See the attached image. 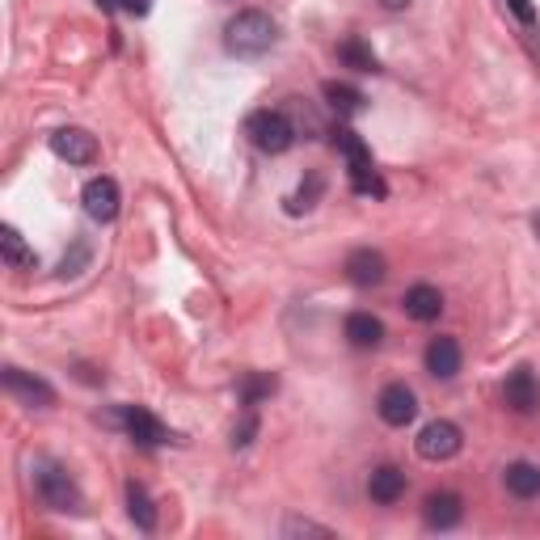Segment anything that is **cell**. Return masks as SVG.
Here are the masks:
<instances>
[{
    "label": "cell",
    "mask_w": 540,
    "mask_h": 540,
    "mask_svg": "<svg viewBox=\"0 0 540 540\" xmlns=\"http://www.w3.org/2000/svg\"><path fill=\"white\" fill-rule=\"evenodd\" d=\"M275 389H279V380H275V376H249V380H245V389H241V401H245V405H258L262 397H270Z\"/></svg>",
    "instance_id": "24"
},
{
    "label": "cell",
    "mask_w": 540,
    "mask_h": 540,
    "mask_svg": "<svg viewBox=\"0 0 540 540\" xmlns=\"http://www.w3.org/2000/svg\"><path fill=\"white\" fill-rule=\"evenodd\" d=\"M503 397H507V405L515 414H532L540 405V384H536V376L528 368H515L507 376V384H503Z\"/></svg>",
    "instance_id": "10"
},
{
    "label": "cell",
    "mask_w": 540,
    "mask_h": 540,
    "mask_svg": "<svg viewBox=\"0 0 540 540\" xmlns=\"http://www.w3.org/2000/svg\"><path fill=\"white\" fill-rule=\"evenodd\" d=\"M427 372L439 380H452L460 372V342L456 338H431L427 342Z\"/></svg>",
    "instance_id": "15"
},
{
    "label": "cell",
    "mask_w": 540,
    "mask_h": 540,
    "mask_svg": "<svg viewBox=\"0 0 540 540\" xmlns=\"http://www.w3.org/2000/svg\"><path fill=\"white\" fill-rule=\"evenodd\" d=\"M5 389L13 397H22L26 405H51L55 401V389L47 380H38V376H26L22 368H5Z\"/></svg>",
    "instance_id": "12"
},
{
    "label": "cell",
    "mask_w": 540,
    "mask_h": 540,
    "mask_svg": "<svg viewBox=\"0 0 540 540\" xmlns=\"http://www.w3.org/2000/svg\"><path fill=\"white\" fill-rule=\"evenodd\" d=\"M245 135L258 152H266V157H283V152L296 144V123L287 119L283 110H254L245 123Z\"/></svg>",
    "instance_id": "3"
},
{
    "label": "cell",
    "mask_w": 540,
    "mask_h": 540,
    "mask_svg": "<svg viewBox=\"0 0 540 540\" xmlns=\"http://www.w3.org/2000/svg\"><path fill=\"white\" fill-rule=\"evenodd\" d=\"M321 190H325V182L317 178V173H308V186H300V195H292V199H287V211H292V216H300V211H308V207L317 203V195H321Z\"/></svg>",
    "instance_id": "23"
},
{
    "label": "cell",
    "mask_w": 540,
    "mask_h": 540,
    "mask_svg": "<svg viewBox=\"0 0 540 540\" xmlns=\"http://www.w3.org/2000/svg\"><path fill=\"white\" fill-rule=\"evenodd\" d=\"M275 38H279V26L270 22L262 9H245L224 26V47L233 51L237 60H258V55L275 47Z\"/></svg>",
    "instance_id": "1"
},
{
    "label": "cell",
    "mask_w": 540,
    "mask_h": 540,
    "mask_svg": "<svg viewBox=\"0 0 540 540\" xmlns=\"http://www.w3.org/2000/svg\"><path fill=\"white\" fill-rule=\"evenodd\" d=\"M287 536H330V528H321V524H308V519H287Z\"/></svg>",
    "instance_id": "26"
},
{
    "label": "cell",
    "mask_w": 540,
    "mask_h": 540,
    "mask_svg": "<svg viewBox=\"0 0 540 540\" xmlns=\"http://www.w3.org/2000/svg\"><path fill=\"white\" fill-rule=\"evenodd\" d=\"M106 13H127V17H144L152 9V0H98Z\"/></svg>",
    "instance_id": "25"
},
{
    "label": "cell",
    "mask_w": 540,
    "mask_h": 540,
    "mask_svg": "<svg viewBox=\"0 0 540 540\" xmlns=\"http://www.w3.org/2000/svg\"><path fill=\"white\" fill-rule=\"evenodd\" d=\"M507 5H511V13L519 17V22H524V26H532L536 22V9H532V0H507Z\"/></svg>",
    "instance_id": "28"
},
{
    "label": "cell",
    "mask_w": 540,
    "mask_h": 540,
    "mask_svg": "<svg viewBox=\"0 0 540 540\" xmlns=\"http://www.w3.org/2000/svg\"><path fill=\"white\" fill-rule=\"evenodd\" d=\"M401 308H405V317H414V321H435L443 313V296L431 283H414L410 292H405Z\"/></svg>",
    "instance_id": "14"
},
{
    "label": "cell",
    "mask_w": 540,
    "mask_h": 540,
    "mask_svg": "<svg viewBox=\"0 0 540 540\" xmlns=\"http://www.w3.org/2000/svg\"><path fill=\"white\" fill-rule=\"evenodd\" d=\"M380 5H384V9H405L410 0H380Z\"/></svg>",
    "instance_id": "29"
},
{
    "label": "cell",
    "mask_w": 540,
    "mask_h": 540,
    "mask_svg": "<svg viewBox=\"0 0 540 540\" xmlns=\"http://www.w3.org/2000/svg\"><path fill=\"white\" fill-rule=\"evenodd\" d=\"M334 148L346 157V173H351V190H355V195L384 199V182H380V173L372 165L368 144H363L351 127H334Z\"/></svg>",
    "instance_id": "2"
},
{
    "label": "cell",
    "mask_w": 540,
    "mask_h": 540,
    "mask_svg": "<svg viewBox=\"0 0 540 540\" xmlns=\"http://www.w3.org/2000/svg\"><path fill=\"white\" fill-rule=\"evenodd\" d=\"M422 519H427L431 528L448 532L465 519V503H460V494H431L427 503H422Z\"/></svg>",
    "instance_id": "11"
},
{
    "label": "cell",
    "mask_w": 540,
    "mask_h": 540,
    "mask_svg": "<svg viewBox=\"0 0 540 540\" xmlns=\"http://www.w3.org/2000/svg\"><path fill=\"white\" fill-rule=\"evenodd\" d=\"M368 494H372V503L393 507L397 498L405 494V473H401L397 465H380V469L368 477Z\"/></svg>",
    "instance_id": "16"
},
{
    "label": "cell",
    "mask_w": 540,
    "mask_h": 540,
    "mask_svg": "<svg viewBox=\"0 0 540 540\" xmlns=\"http://www.w3.org/2000/svg\"><path fill=\"white\" fill-rule=\"evenodd\" d=\"M34 490L51 511H81V490H76L68 469L55 465V460H38L34 465Z\"/></svg>",
    "instance_id": "4"
},
{
    "label": "cell",
    "mask_w": 540,
    "mask_h": 540,
    "mask_svg": "<svg viewBox=\"0 0 540 540\" xmlns=\"http://www.w3.org/2000/svg\"><path fill=\"white\" fill-rule=\"evenodd\" d=\"M51 152L60 161H68V165H93L98 161V140H93L89 131H81V127H60L51 135Z\"/></svg>",
    "instance_id": "7"
},
{
    "label": "cell",
    "mask_w": 540,
    "mask_h": 540,
    "mask_svg": "<svg viewBox=\"0 0 540 540\" xmlns=\"http://www.w3.org/2000/svg\"><path fill=\"white\" fill-rule=\"evenodd\" d=\"M376 410L389 427H410V422L418 418V397H414V389H405V384H389V389L380 393Z\"/></svg>",
    "instance_id": "9"
},
{
    "label": "cell",
    "mask_w": 540,
    "mask_h": 540,
    "mask_svg": "<svg viewBox=\"0 0 540 540\" xmlns=\"http://www.w3.org/2000/svg\"><path fill=\"white\" fill-rule=\"evenodd\" d=\"M127 515H131V524L140 532L157 528V507H152V498H148V490L140 486V481H127Z\"/></svg>",
    "instance_id": "18"
},
{
    "label": "cell",
    "mask_w": 540,
    "mask_h": 540,
    "mask_svg": "<svg viewBox=\"0 0 540 540\" xmlns=\"http://www.w3.org/2000/svg\"><path fill=\"white\" fill-rule=\"evenodd\" d=\"M254 431H258V418L249 414V418L241 422V427L233 431V448H249V439H254Z\"/></svg>",
    "instance_id": "27"
},
{
    "label": "cell",
    "mask_w": 540,
    "mask_h": 540,
    "mask_svg": "<svg viewBox=\"0 0 540 540\" xmlns=\"http://www.w3.org/2000/svg\"><path fill=\"white\" fill-rule=\"evenodd\" d=\"M503 481H507V490L515 498H536L540 494V469L528 465V460H515V465H507Z\"/></svg>",
    "instance_id": "19"
},
{
    "label": "cell",
    "mask_w": 540,
    "mask_h": 540,
    "mask_svg": "<svg viewBox=\"0 0 540 540\" xmlns=\"http://www.w3.org/2000/svg\"><path fill=\"white\" fill-rule=\"evenodd\" d=\"M338 60L346 68H355V72H380V60L372 55V47H363L359 38H346V43L338 47Z\"/></svg>",
    "instance_id": "22"
},
{
    "label": "cell",
    "mask_w": 540,
    "mask_h": 540,
    "mask_svg": "<svg viewBox=\"0 0 540 540\" xmlns=\"http://www.w3.org/2000/svg\"><path fill=\"white\" fill-rule=\"evenodd\" d=\"M346 338H351V346H359V351H372V346L384 342V321L372 313H351L346 317Z\"/></svg>",
    "instance_id": "17"
},
{
    "label": "cell",
    "mask_w": 540,
    "mask_h": 540,
    "mask_svg": "<svg viewBox=\"0 0 540 540\" xmlns=\"http://www.w3.org/2000/svg\"><path fill=\"white\" fill-rule=\"evenodd\" d=\"M0 254H5V266H13V270H30L34 266V249L22 241V233H17L13 224L0 228Z\"/></svg>",
    "instance_id": "20"
},
{
    "label": "cell",
    "mask_w": 540,
    "mask_h": 540,
    "mask_svg": "<svg viewBox=\"0 0 540 540\" xmlns=\"http://www.w3.org/2000/svg\"><path fill=\"white\" fill-rule=\"evenodd\" d=\"M81 203H85V211H89V216L98 220V224H110L114 216H119V203H123L119 182H114V178H89Z\"/></svg>",
    "instance_id": "8"
},
{
    "label": "cell",
    "mask_w": 540,
    "mask_h": 540,
    "mask_svg": "<svg viewBox=\"0 0 540 540\" xmlns=\"http://www.w3.org/2000/svg\"><path fill=\"white\" fill-rule=\"evenodd\" d=\"M536 233H540V216H536Z\"/></svg>",
    "instance_id": "30"
},
{
    "label": "cell",
    "mask_w": 540,
    "mask_h": 540,
    "mask_svg": "<svg viewBox=\"0 0 540 540\" xmlns=\"http://www.w3.org/2000/svg\"><path fill=\"white\" fill-rule=\"evenodd\" d=\"M325 102H330V110L338 114H359L363 110V93L355 85H342V81H325Z\"/></svg>",
    "instance_id": "21"
},
{
    "label": "cell",
    "mask_w": 540,
    "mask_h": 540,
    "mask_svg": "<svg viewBox=\"0 0 540 540\" xmlns=\"http://www.w3.org/2000/svg\"><path fill=\"white\" fill-rule=\"evenodd\" d=\"M384 258L376 254V249H355L351 258H346V279H351L355 287H376V283H384Z\"/></svg>",
    "instance_id": "13"
},
{
    "label": "cell",
    "mask_w": 540,
    "mask_h": 540,
    "mask_svg": "<svg viewBox=\"0 0 540 540\" xmlns=\"http://www.w3.org/2000/svg\"><path fill=\"white\" fill-rule=\"evenodd\" d=\"M460 443H465V435H460L456 422L435 418V422H427V427H422V435H418V456H422V460H452V456L460 452Z\"/></svg>",
    "instance_id": "5"
},
{
    "label": "cell",
    "mask_w": 540,
    "mask_h": 540,
    "mask_svg": "<svg viewBox=\"0 0 540 540\" xmlns=\"http://www.w3.org/2000/svg\"><path fill=\"white\" fill-rule=\"evenodd\" d=\"M119 427L140 443V448H161V443H169V431H165V422L157 414H148L144 405H123L119 410Z\"/></svg>",
    "instance_id": "6"
}]
</instances>
